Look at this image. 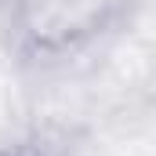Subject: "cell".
Masks as SVG:
<instances>
[{
  "mask_svg": "<svg viewBox=\"0 0 156 156\" xmlns=\"http://www.w3.org/2000/svg\"><path fill=\"white\" fill-rule=\"evenodd\" d=\"M0 156H7V153H0Z\"/></svg>",
  "mask_w": 156,
  "mask_h": 156,
  "instance_id": "6da1fadb",
  "label": "cell"
}]
</instances>
